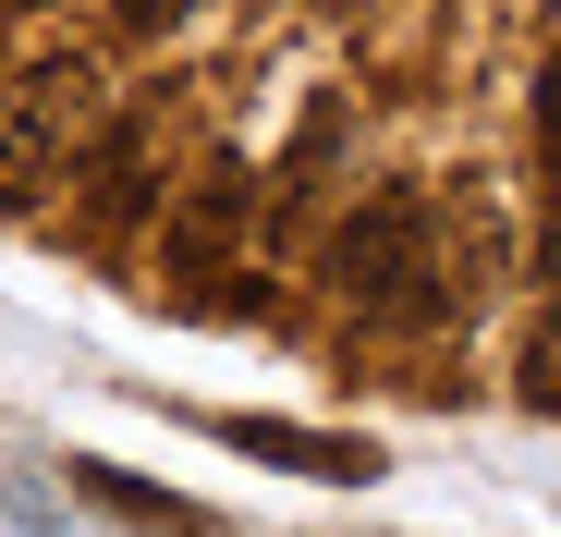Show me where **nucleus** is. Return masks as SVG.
I'll list each match as a JSON object with an SVG mask.
<instances>
[{
	"mask_svg": "<svg viewBox=\"0 0 561 537\" xmlns=\"http://www.w3.org/2000/svg\"><path fill=\"white\" fill-rule=\"evenodd\" d=\"M73 135H99V73H85L73 49L0 73V208H25L49 171L73 159Z\"/></svg>",
	"mask_w": 561,
	"mask_h": 537,
	"instance_id": "f257e3e1",
	"label": "nucleus"
},
{
	"mask_svg": "<svg viewBox=\"0 0 561 537\" xmlns=\"http://www.w3.org/2000/svg\"><path fill=\"white\" fill-rule=\"evenodd\" d=\"M439 208L415 196V184H379L342 232H330V282L354 294V306H415V282H439Z\"/></svg>",
	"mask_w": 561,
	"mask_h": 537,
	"instance_id": "f03ea898",
	"label": "nucleus"
},
{
	"mask_svg": "<svg viewBox=\"0 0 561 537\" xmlns=\"http://www.w3.org/2000/svg\"><path fill=\"white\" fill-rule=\"evenodd\" d=\"M208 439H220V453H244V465L318 477V489H366V477L391 465L379 439H354V427H294V415H208Z\"/></svg>",
	"mask_w": 561,
	"mask_h": 537,
	"instance_id": "7ed1b4c3",
	"label": "nucleus"
},
{
	"mask_svg": "<svg viewBox=\"0 0 561 537\" xmlns=\"http://www.w3.org/2000/svg\"><path fill=\"white\" fill-rule=\"evenodd\" d=\"M244 208H256L244 159L196 171V184H183V208H171V232H159V268H171V282H208V268L232 256V232H244Z\"/></svg>",
	"mask_w": 561,
	"mask_h": 537,
	"instance_id": "20e7f679",
	"label": "nucleus"
},
{
	"mask_svg": "<svg viewBox=\"0 0 561 537\" xmlns=\"http://www.w3.org/2000/svg\"><path fill=\"white\" fill-rule=\"evenodd\" d=\"M73 489L99 501V513H123V525H159V537H208V513H196V501H171V489H147V477H123V465H99V453L73 465Z\"/></svg>",
	"mask_w": 561,
	"mask_h": 537,
	"instance_id": "39448f33",
	"label": "nucleus"
},
{
	"mask_svg": "<svg viewBox=\"0 0 561 537\" xmlns=\"http://www.w3.org/2000/svg\"><path fill=\"white\" fill-rule=\"evenodd\" d=\"M85 208L99 220L147 208V123H99V147H85Z\"/></svg>",
	"mask_w": 561,
	"mask_h": 537,
	"instance_id": "423d86ee",
	"label": "nucleus"
},
{
	"mask_svg": "<svg viewBox=\"0 0 561 537\" xmlns=\"http://www.w3.org/2000/svg\"><path fill=\"white\" fill-rule=\"evenodd\" d=\"M513 391H525L537 415H561V330H537V342H525V379H513Z\"/></svg>",
	"mask_w": 561,
	"mask_h": 537,
	"instance_id": "0eeeda50",
	"label": "nucleus"
},
{
	"mask_svg": "<svg viewBox=\"0 0 561 537\" xmlns=\"http://www.w3.org/2000/svg\"><path fill=\"white\" fill-rule=\"evenodd\" d=\"M537 135H549V147H561V61H549V73H537Z\"/></svg>",
	"mask_w": 561,
	"mask_h": 537,
	"instance_id": "6e6552de",
	"label": "nucleus"
},
{
	"mask_svg": "<svg viewBox=\"0 0 561 537\" xmlns=\"http://www.w3.org/2000/svg\"><path fill=\"white\" fill-rule=\"evenodd\" d=\"M0 73H13V25H0Z\"/></svg>",
	"mask_w": 561,
	"mask_h": 537,
	"instance_id": "1a4fd4ad",
	"label": "nucleus"
}]
</instances>
